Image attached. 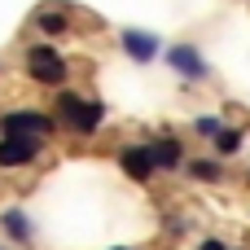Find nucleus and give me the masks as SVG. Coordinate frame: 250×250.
I'll return each mask as SVG.
<instances>
[{
	"mask_svg": "<svg viewBox=\"0 0 250 250\" xmlns=\"http://www.w3.org/2000/svg\"><path fill=\"white\" fill-rule=\"evenodd\" d=\"M167 57H171V66H176L180 75H189V79H202V75H207V62H202L198 48H189V44H176Z\"/></svg>",
	"mask_w": 250,
	"mask_h": 250,
	"instance_id": "423d86ee",
	"label": "nucleus"
},
{
	"mask_svg": "<svg viewBox=\"0 0 250 250\" xmlns=\"http://www.w3.org/2000/svg\"><path fill=\"white\" fill-rule=\"evenodd\" d=\"M57 110H62V119L75 132H97V123H101V105L97 101H83L79 92H62L57 97Z\"/></svg>",
	"mask_w": 250,
	"mask_h": 250,
	"instance_id": "f257e3e1",
	"label": "nucleus"
},
{
	"mask_svg": "<svg viewBox=\"0 0 250 250\" xmlns=\"http://www.w3.org/2000/svg\"><path fill=\"white\" fill-rule=\"evenodd\" d=\"M119 167H123V171H127L132 180H149V176H154V167H158V158H154V149L136 145V149H123Z\"/></svg>",
	"mask_w": 250,
	"mask_h": 250,
	"instance_id": "39448f33",
	"label": "nucleus"
},
{
	"mask_svg": "<svg viewBox=\"0 0 250 250\" xmlns=\"http://www.w3.org/2000/svg\"><path fill=\"white\" fill-rule=\"evenodd\" d=\"M4 229H9L18 242H26V237H31V220H26L22 211H9V215H4Z\"/></svg>",
	"mask_w": 250,
	"mask_h": 250,
	"instance_id": "9d476101",
	"label": "nucleus"
},
{
	"mask_svg": "<svg viewBox=\"0 0 250 250\" xmlns=\"http://www.w3.org/2000/svg\"><path fill=\"white\" fill-rule=\"evenodd\" d=\"M40 154V141L35 136H4L0 141V167H22Z\"/></svg>",
	"mask_w": 250,
	"mask_h": 250,
	"instance_id": "20e7f679",
	"label": "nucleus"
},
{
	"mask_svg": "<svg viewBox=\"0 0 250 250\" xmlns=\"http://www.w3.org/2000/svg\"><path fill=\"white\" fill-rule=\"evenodd\" d=\"M114 250H127V246H114Z\"/></svg>",
	"mask_w": 250,
	"mask_h": 250,
	"instance_id": "2eb2a0df",
	"label": "nucleus"
},
{
	"mask_svg": "<svg viewBox=\"0 0 250 250\" xmlns=\"http://www.w3.org/2000/svg\"><path fill=\"white\" fill-rule=\"evenodd\" d=\"M237 145H242V132H233V127H224V132H220V149H224V154H233Z\"/></svg>",
	"mask_w": 250,
	"mask_h": 250,
	"instance_id": "f8f14e48",
	"label": "nucleus"
},
{
	"mask_svg": "<svg viewBox=\"0 0 250 250\" xmlns=\"http://www.w3.org/2000/svg\"><path fill=\"white\" fill-rule=\"evenodd\" d=\"M0 132L4 136H40V132H53V123L44 114H35V110H13V114H4Z\"/></svg>",
	"mask_w": 250,
	"mask_h": 250,
	"instance_id": "7ed1b4c3",
	"label": "nucleus"
},
{
	"mask_svg": "<svg viewBox=\"0 0 250 250\" xmlns=\"http://www.w3.org/2000/svg\"><path fill=\"white\" fill-rule=\"evenodd\" d=\"M189 171H193V176H198V180H220V167H215V163H211V158H202V163H193V167H189Z\"/></svg>",
	"mask_w": 250,
	"mask_h": 250,
	"instance_id": "9b49d317",
	"label": "nucleus"
},
{
	"mask_svg": "<svg viewBox=\"0 0 250 250\" xmlns=\"http://www.w3.org/2000/svg\"><path fill=\"white\" fill-rule=\"evenodd\" d=\"M35 26H40V31H48V35H62V31H66V13L44 9V13H35Z\"/></svg>",
	"mask_w": 250,
	"mask_h": 250,
	"instance_id": "6e6552de",
	"label": "nucleus"
},
{
	"mask_svg": "<svg viewBox=\"0 0 250 250\" xmlns=\"http://www.w3.org/2000/svg\"><path fill=\"white\" fill-rule=\"evenodd\" d=\"M149 149H154L158 167H176V163H180V145H176V141H158V145H149Z\"/></svg>",
	"mask_w": 250,
	"mask_h": 250,
	"instance_id": "1a4fd4ad",
	"label": "nucleus"
},
{
	"mask_svg": "<svg viewBox=\"0 0 250 250\" xmlns=\"http://www.w3.org/2000/svg\"><path fill=\"white\" fill-rule=\"evenodd\" d=\"M198 132H202V136H220L224 127H220V119H198Z\"/></svg>",
	"mask_w": 250,
	"mask_h": 250,
	"instance_id": "ddd939ff",
	"label": "nucleus"
},
{
	"mask_svg": "<svg viewBox=\"0 0 250 250\" xmlns=\"http://www.w3.org/2000/svg\"><path fill=\"white\" fill-rule=\"evenodd\" d=\"M123 48H127L136 62H149V57L158 53V40H154V35H141V31H127V35H123Z\"/></svg>",
	"mask_w": 250,
	"mask_h": 250,
	"instance_id": "0eeeda50",
	"label": "nucleus"
},
{
	"mask_svg": "<svg viewBox=\"0 0 250 250\" xmlns=\"http://www.w3.org/2000/svg\"><path fill=\"white\" fill-rule=\"evenodd\" d=\"M202 250H224V242H202Z\"/></svg>",
	"mask_w": 250,
	"mask_h": 250,
	"instance_id": "4468645a",
	"label": "nucleus"
},
{
	"mask_svg": "<svg viewBox=\"0 0 250 250\" xmlns=\"http://www.w3.org/2000/svg\"><path fill=\"white\" fill-rule=\"evenodd\" d=\"M26 70H31L35 83H53V88L66 79V62L57 57V48H31L26 53Z\"/></svg>",
	"mask_w": 250,
	"mask_h": 250,
	"instance_id": "f03ea898",
	"label": "nucleus"
}]
</instances>
